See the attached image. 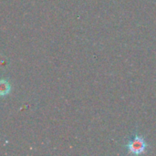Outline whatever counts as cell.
Here are the masks:
<instances>
[{
  "instance_id": "obj_1",
  "label": "cell",
  "mask_w": 156,
  "mask_h": 156,
  "mask_svg": "<svg viewBox=\"0 0 156 156\" xmlns=\"http://www.w3.org/2000/svg\"><path fill=\"white\" fill-rule=\"evenodd\" d=\"M127 149L131 154H144L147 149V144L144 141V137L139 134H135L134 137L128 143Z\"/></svg>"
},
{
  "instance_id": "obj_2",
  "label": "cell",
  "mask_w": 156,
  "mask_h": 156,
  "mask_svg": "<svg viewBox=\"0 0 156 156\" xmlns=\"http://www.w3.org/2000/svg\"><path fill=\"white\" fill-rule=\"evenodd\" d=\"M8 90H7V87H6V84H3V83H0V93L3 94V93H6Z\"/></svg>"
}]
</instances>
